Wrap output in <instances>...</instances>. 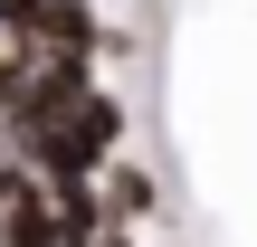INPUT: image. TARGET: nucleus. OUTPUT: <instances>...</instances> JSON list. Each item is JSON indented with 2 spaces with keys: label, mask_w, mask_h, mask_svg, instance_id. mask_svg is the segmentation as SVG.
<instances>
[{
  "label": "nucleus",
  "mask_w": 257,
  "mask_h": 247,
  "mask_svg": "<svg viewBox=\"0 0 257 247\" xmlns=\"http://www.w3.org/2000/svg\"><path fill=\"white\" fill-rule=\"evenodd\" d=\"M95 200H105V228H114V238H124L134 219H153V209H162L153 171H114V190H95Z\"/></svg>",
  "instance_id": "20e7f679"
},
{
  "label": "nucleus",
  "mask_w": 257,
  "mask_h": 247,
  "mask_svg": "<svg viewBox=\"0 0 257 247\" xmlns=\"http://www.w3.org/2000/svg\"><path fill=\"white\" fill-rule=\"evenodd\" d=\"M0 247H57L48 190H29V181H10V190H0Z\"/></svg>",
  "instance_id": "7ed1b4c3"
},
{
  "label": "nucleus",
  "mask_w": 257,
  "mask_h": 247,
  "mask_svg": "<svg viewBox=\"0 0 257 247\" xmlns=\"http://www.w3.org/2000/svg\"><path fill=\"white\" fill-rule=\"evenodd\" d=\"M19 29H38V38H48L38 57H86V48H95V10H86V0H29V10H19Z\"/></svg>",
  "instance_id": "f03ea898"
},
{
  "label": "nucleus",
  "mask_w": 257,
  "mask_h": 247,
  "mask_svg": "<svg viewBox=\"0 0 257 247\" xmlns=\"http://www.w3.org/2000/svg\"><path fill=\"white\" fill-rule=\"evenodd\" d=\"M0 29H10V19H0Z\"/></svg>",
  "instance_id": "39448f33"
},
{
  "label": "nucleus",
  "mask_w": 257,
  "mask_h": 247,
  "mask_svg": "<svg viewBox=\"0 0 257 247\" xmlns=\"http://www.w3.org/2000/svg\"><path fill=\"white\" fill-rule=\"evenodd\" d=\"M114 143H124V114H114L105 95H86V105H67L57 124L19 133V152L38 162V181H48V190H67V181H95V171L114 162Z\"/></svg>",
  "instance_id": "f257e3e1"
}]
</instances>
